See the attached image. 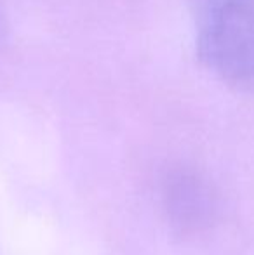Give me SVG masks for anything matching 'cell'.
Listing matches in <instances>:
<instances>
[{
    "instance_id": "obj_1",
    "label": "cell",
    "mask_w": 254,
    "mask_h": 255,
    "mask_svg": "<svg viewBox=\"0 0 254 255\" xmlns=\"http://www.w3.org/2000/svg\"><path fill=\"white\" fill-rule=\"evenodd\" d=\"M197 52L230 87L254 92V0H187Z\"/></svg>"
}]
</instances>
